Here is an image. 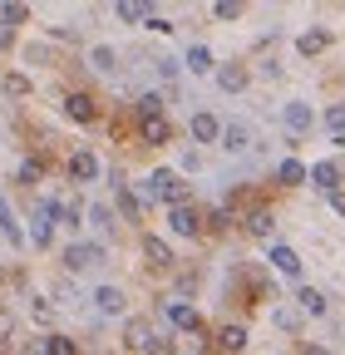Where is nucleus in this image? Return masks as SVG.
I'll use <instances>...</instances> for the list:
<instances>
[{"label":"nucleus","instance_id":"obj_42","mask_svg":"<svg viewBox=\"0 0 345 355\" xmlns=\"http://www.w3.org/2000/svg\"><path fill=\"white\" fill-rule=\"evenodd\" d=\"M301 355H330L326 345H306V350H301Z\"/></svg>","mask_w":345,"mask_h":355},{"label":"nucleus","instance_id":"obj_44","mask_svg":"<svg viewBox=\"0 0 345 355\" xmlns=\"http://www.w3.org/2000/svg\"><path fill=\"white\" fill-rule=\"evenodd\" d=\"M0 84H6V79H0Z\"/></svg>","mask_w":345,"mask_h":355},{"label":"nucleus","instance_id":"obj_25","mask_svg":"<svg viewBox=\"0 0 345 355\" xmlns=\"http://www.w3.org/2000/svg\"><path fill=\"white\" fill-rule=\"evenodd\" d=\"M0 232H6V242H10V247H25V227H20L15 217H10V207L0 212Z\"/></svg>","mask_w":345,"mask_h":355},{"label":"nucleus","instance_id":"obj_18","mask_svg":"<svg viewBox=\"0 0 345 355\" xmlns=\"http://www.w3.org/2000/svg\"><path fill=\"white\" fill-rule=\"evenodd\" d=\"M296 301H301V311H306V316H326V296H321L316 286L301 282V286H296Z\"/></svg>","mask_w":345,"mask_h":355},{"label":"nucleus","instance_id":"obj_22","mask_svg":"<svg viewBox=\"0 0 345 355\" xmlns=\"http://www.w3.org/2000/svg\"><path fill=\"white\" fill-rule=\"evenodd\" d=\"M188 74H212V50L207 44H193L188 50Z\"/></svg>","mask_w":345,"mask_h":355},{"label":"nucleus","instance_id":"obj_39","mask_svg":"<svg viewBox=\"0 0 345 355\" xmlns=\"http://www.w3.org/2000/svg\"><path fill=\"white\" fill-rule=\"evenodd\" d=\"M148 30H153V35H168V30H172V20H163V15H153V20H148Z\"/></svg>","mask_w":345,"mask_h":355},{"label":"nucleus","instance_id":"obj_36","mask_svg":"<svg viewBox=\"0 0 345 355\" xmlns=\"http://www.w3.org/2000/svg\"><path fill=\"white\" fill-rule=\"evenodd\" d=\"M30 311H35V321H50V316H55V311H50V301H45V296H30Z\"/></svg>","mask_w":345,"mask_h":355},{"label":"nucleus","instance_id":"obj_43","mask_svg":"<svg viewBox=\"0 0 345 355\" xmlns=\"http://www.w3.org/2000/svg\"><path fill=\"white\" fill-rule=\"evenodd\" d=\"M0 212H6V202H0Z\"/></svg>","mask_w":345,"mask_h":355},{"label":"nucleus","instance_id":"obj_15","mask_svg":"<svg viewBox=\"0 0 345 355\" xmlns=\"http://www.w3.org/2000/svg\"><path fill=\"white\" fill-rule=\"evenodd\" d=\"M272 227H276L272 207H251V212H247V232H251V237H272Z\"/></svg>","mask_w":345,"mask_h":355},{"label":"nucleus","instance_id":"obj_32","mask_svg":"<svg viewBox=\"0 0 345 355\" xmlns=\"http://www.w3.org/2000/svg\"><path fill=\"white\" fill-rule=\"evenodd\" d=\"M0 20H6V25H15V20H30V6H20V0H6V6H0Z\"/></svg>","mask_w":345,"mask_h":355},{"label":"nucleus","instance_id":"obj_23","mask_svg":"<svg viewBox=\"0 0 345 355\" xmlns=\"http://www.w3.org/2000/svg\"><path fill=\"white\" fill-rule=\"evenodd\" d=\"M218 84L227 89V94H237V89H247V69L242 64H227V69H218Z\"/></svg>","mask_w":345,"mask_h":355},{"label":"nucleus","instance_id":"obj_8","mask_svg":"<svg viewBox=\"0 0 345 355\" xmlns=\"http://www.w3.org/2000/svg\"><path fill=\"white\" fill-rule=\"evenodd\" d=\"M281 119H286V139H301V133L311 128V109L301 104V99H291V104L281 109Z\"/></svg>","mask_w":345,"mask_h":355},{"label":"nucleus","instance_id":"obj_20","mask_svg":"<svg viewBox=\"0 0 345 355\" xmlns=\"http://www.w3.org/2000/svg\"><path fill=\"white\" fill-rule=\"evenodd\" d=\"M296 50L301 55H321V50H330V30H306L296 40Z\"/></svg>","mask_w":345,"mask_h":355},{"label":"nucleus","instance_id":"obj_13","mask_svg":"<svg viewBox=\"0 0 345 355\" xmlns=\"http://www.w3.org/2000/svg\"><path fill=\"white\" fill-rule=\"evenodd\" d=\"M212 345H218L222 355H237V350L247 345V326H222V331H218V340H212Z\"/></svg>","mask_w":345,"mask_h":355},{"label":"nucleus","instance_id":"obj_2","mask_svg":"<svg viewBox=\"0 0 345 355\" xmlns=\"http://www.w3.org/2000/svg\"><path fill=\"white\" fill-rule=\"evenodd\" d=\"M64 114H69L74 123H99V104H94V94H84V89L64 94Z\"/></svg>","mask_w":345,"mask_h":355},{"label":"nucleus","instance_id":"obj_10","mask_svg":"<svg viewBox=\"0 0 345 355\" xmlns=\"http://www.w3.org/2000/svg\"><path fill=\"white\" fill-rule=\"evenodd\" d=\"M45 207H50V217H55V227H69V232L79 227V217H84L79 202H64V198H45Z\"/></svg>","mask_w":345,"mask_h":355},{"label":"nucleus","instance_id":"obj_21","mask_svg":"<svg viewBox=\"0 0 345 355\" xmlns=\"http://www.w3.org/2000/svg\"><path fill=\"white\" fill-rule=\"evenodd\" d=\"M89 69H99V74H114V69H118V55L109 50V44H94V50H89Z\"/></svg>","mask_w":345,"mask_h":355},{"label":"nucleus","instance_id":"obj_4","mask_svg":"<svg viewBox=\"0 0 345 355\" xmlns=\"http://www.w3.org/2000/svg\"><path fill=\"white\" fill-rule=\"evenodd\" d=\"M188 133H193V144H222V123L212 119V114H193L188 119Z\"/></svg>","mask_w":345,"mask_h":355},{"label":"nucleus","instance_id":"obj_14","mask_svg":"<svg viewBox=\"0 0 345 355\" xmlns=\"http://www.w3.org/2000/svg\"><path fill=\"white\" fill-rule=\"evenodd\" d=\"M311 183L330 198V193L340 188V168H335V163H316V168H311Z\"/></svg>","mask_w":345,"mask_h":355},{"label":"nucleus","instance_id":"obj_35","mask_svg":"<svg viewBox=\"0 0 345 355\" xmlns=\"http://www.w3.org/2000/svg\"><path fill=\"white\" fill-rule=\"evenodd\" d=\"M10 340H15V316L0 311V345H10Z\"/></svg>","mask_w":345,"mask_h":355},{"label":"nucleus","instance_id":"obj_16","mask_svg":"<svg viewBox=\"0 0 345 355\" xmlns=\"http://www.w3.org/2000/svg\"><path fill=\"white\" fill-rule=\"evenodd\" d=\"M94 306L104 311V316H123V291L118 286H99L94 291Z\"/></svg>","mask_w":345,"mask_h":355},{"label":"nucleus","instance_id":"obj_27","mask_svg":"<svg viewBox=\"0 0 345 355\" xmlns=\"http://www.w3.org/2000/svg\"><path fill=\"white\" fill-rule=\"evenodd\" d=\"M39 178H45V163H39V158H25V163H20V173H15V183H25V188H30V183H39Z\"/></svg>","mask_w":345,"mask_h":355},{"label":"nucleus","instance_id":"obj_7","mask_svg":"<svg viewBox=\"0 0 345 355\" xmlns=\"http://www.w3.org/2000/svg\"><path fill=\"white\" fill-rule=\"evenodd\" d=\"M163 316H168L172 326H178V331H202V321H197V311H193V306H183V301H172V296L163 301Z\"/></svg>","mask_w":345,"mask_h":355},{"label":"nucleus","instance_id":"obj_6","mask_svg":"<svg viewBox=\"0 0 345 355\" xmlns=\"http://www.w3.org/2000/svg\"><path fill=\"white\" fill-rule=\"evenodd\" d=\"M143 261L153 266V272H172V247H168L163 237L148 232V237H143Z\"/></svg>","mask_w":345,"mask_h":355},{"label":"nucleus","instance_id":"obj_26","mask_svg":"<svg viewBox=\"0 0 345 355\" xmlns=\"http://www.w3.org/2000/svg\"><path fill=\"white\" fill-rule=\"evenodd\" d=\"M143 119H163V94H153V89H148V94H139V123Z\"/></svg>","mask_w":345,"mask_h":355},{"label":"nucleus","instance_id":"obj_12","mask_svg":"<svg viewBox=\"0 0 345 355\" xmlns=\"http://www.w3.org/2000/svg\"><path fill=\"white\" fill-rule=\"evenodd\" d=\"M247 144H251V128L247 123H222V148L227 153H247Z\"/></svg>","mask_w":345,"mask_h":355},{"label":"nucleus","instance_id":"obj_17","mask_svg":"<svg viewBox=\"0 0 345 355\" xmlns=\"http://www.w3.org/2000/svg\"><path fill=\"white\" fill-rule=\"evenodd\" d=\"M306 163H296V158H286V163H276V183L281 188H296V183H306Z\"/></svg>","mask_w":345,"mask_h":355},{"label":"nucleus","instance_id":"obj_34","mask_svg":"<svg viewBox=\"0 0 345 355\" xmlns=\"http://www.w3.org/2000/svg\"><path fill=\"white\" fill-rule=\"evenodd\" d=\"M212 15H218V20H237L242 6H237V0H218V6H212Z\"/></svg>","mask_w":345,"mask_h":355},{"label":"nucleus","instance_id":"obj_33","mask_svg":"<svg viewBox=\"0 0 345 355\" xmlns=\"http://www.w3.org/2000/svg\"><path fill=\"white\" fill-rule=\"evenodd\" d=\"M0 89H6L10 99H25V94H30V79H25V74H6V84H0Z\"/></svg>","mask_w":345,"mask_h":355},{"label":"nucleus","instance_id":"obj_37","mask_svg":"<svg viewBox=\"0 0 345 355\" xmlns=\"http://www.w3.org/2000/svg\"><path fill=\"white\" fill-rule=\"evenodd\" d=\"M153 64H158V74H163V79L178 74V60H168V55H163V60H153Z\"/></svg>","mask_w":345,"mask_h":355},{"label":"nucleus","instance_id":"obj_40","mask_svg":"<svg viewBox=\"0 0 345 355\" xmlns=\"http://www.w3.org/2000/svg\"><path fill=\"white\" fill-rule=\"evenodd\" d=\"M330 207H335V212L345 217V188H335V193H330Z\"/></svg>","mask_w":345,"mask_h":355},{"label":"nucleus","instance_id":"obj_5","mask_svg":"<svg viewBox=\"0 0 345 355\" xmlns=\"http://www.w3.org/2000/svg\"><path fill=\"white\" fill-rule=\"evenodd\" d=\"M69 178H74V183H94V178H99V158L89 148H74L69 153Z\"/></svg>","mask_w":345,"mask_h":355},{"label":"nucleus","instance_id":"obj_1","mask_svg":"<svg viewBox=\"0 0 345 355\" xmlns=\"http://www.w3.org/2000/svg\"><path fill=\"white\" fill-rule=\"evenodd\" d=\"M109 252L99 247V242H69L64 247V266H69V272H89V266H99Z\"/></svg>","mask_w":345,"mask_h":355},{"label":"nucleus","instance_id":"obj_31","mask_svg":"<svg viewBox=\"0 0 345 355\" xmlns=\"http://www.w3.org/2000/svg\"><path fill=\"white\" fill-rule=\"evenodd\" d=\"M207 227H212V232H227V227H232V207H227V202L212 207V212H207Z\"/></svg>","mask_w":345,"mask_h":355},{"label":"nucleus","instance_id":"obj_24","mask_svg":"<svg viewBox=\"0 0 345 355\" xmlns=\"http://www.w3.org/2000/svg\"><path fill=\"white\" fill-rule=\"evenodd\" d=\"M114 15L128 20V25H139V20H153V6H134V0H123V6H114Z\"/></svg>","mask_w":345,"mask_h":355},{"label":"nucleus","instance_id":"obj_30","mask_svg":"<svg viewBox=\"0 0 345 355\" xmlns=\"http://www.w3.org/2000/svg\"><path fill=\"white\" fill-rule=\"evenodd\" d=\"M326 128H330V139H345V104L326 109Z\"/></svg>","mask_w":345,"mask_h":355},{"label":"nucleus","instance_id":"obj_11","mask_svg":"<svg viewBox=\"0 0 345 355\" xmlns=\"http://www.w3.org/2000/svg\"><path fill=\"white\" fill-rule=\"evenodd\" d=\"M139 133H143V144H148V148H163V144L172 139V123H168V119H143Z\"/></svg>","mask_w":345,"mask_h":355},{"label":"nucleus","instance_id":"obj_9","mask_svg":"<svg viewBox=\"0 0 345 355\" xmlns=\"http://www.w3.org/2000/svg\"><path fill=\"white\" fill-rule=\"evenodd\" d=\"M50 237H55V217H50L45 202H39L35 217H30V242H35V247H50Z\"/></svg>","mask_w":345,"mask_h":355},{"label":"nucleus","instance_id":"obj_41","mask_svg":"<svg viewBox=\"0 0 345 355\" xmlns=\"http://www.w3.org/2000/svg\"><path fill=\"white\" fill-rule=\"evenodd\" d=\"M10 40H15V30H10L6 20H0V50H6V44H10Z\"/></svg>","mask_w":345,"mask_h":355},{"label":"nucleus","instance_id":"obj_3","mask_svg":"<svg viewBox=\"0 0 345 355\" xmlns=\"http://www.w3.org/2000/svg\"><path fill=\"white\" fill-rule=\"evenodd\" d=\"M168 227L178 232V237H202V212L188 202V207H172L168 212Z\"/></svg>","mask_w":345,"mask_h":355},{"label":"nucleus","instance_id":"obj_19","mask_svg":"<svg viewBox=\"0 0 345 355\" xmlns=\"http://www.w3.org/2000/svg\"><path fill=\"white\" fill-rule=\"evenodd\" d=\"M272 266H276L281 277H301V257L291 247H272Z\"/></svg>","mask_w":345,"mask_h":355},{"label":"nucleus","instance_id":"obj_29","mask_svg":"<svg viewBox=\"0 0 345 355\" xmlns=\"http://www.w3.org/2000/svg\"><path fill=\"white\" fill-rule=\"evenodd\" d=\"M84 217H89V227H109V222H114V207H109V202H89V207H84Z\"/></svg>","mask_w":345,"mask_h":355},{"label":"nucleus","instance_id":"obj_38","mask_svg":"<svg viewBox=\"0 0 345 355\" xmlns=\"http://www.w3.org/2000/svg\"><path fill=\"white\" fill-rule=\"evenodd\" d=\"M276 326L281 331H296V311H276Z\"/></svg>","mask_w":345,"mask_h":355},{"label":"nucleus","instance_id":"obj_28","mask_svg":"<svg viewBox=\"0 0 345 355\" xmlns=\"http://www.w3.org/2000/svg\"><path fill=\"white\" fill-rule=\"evenodd\" d=\"M39 345H45V355H79V345H74L69 336H45Z\"/></svg>","mask_w":345,"mask_h":355}]
</instances>
